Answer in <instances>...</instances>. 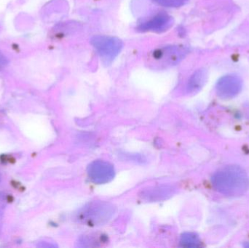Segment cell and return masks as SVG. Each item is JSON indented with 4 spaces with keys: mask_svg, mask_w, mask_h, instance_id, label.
<instances>
[{
    "mask_svg": "<svg viewBox=\"0 0 249 248\" xmlns=\"http://www.w3.org/2000/svg\"><path fill=\"white\" fill-rule=\"evenodd\" d=\"M205 82H206V74H205L204 71H197L192 76L191 78L189 80L187 90L190 93L198 91L203 87Z\"/></svg>",
    "mask_w": 249,
    "mask_h": 248,
    "instance_id": "9c48e42d",
    "label": "cell"
},
{
    "mask_svg": "<svg viewBox=\"0 0 249 248\" xmlns=\"http://www.w3.org/2000/svg\"><path fill=\"white\" fill-rule=\"evenodd\" d=\"M180 246L184 248H199L201 245L200 238L195 233H184L181 235L179 242Z\"/></svg>",
    "mask_w": 249,
    "mask_h": 248,
    "instance_id": "30bf717a",
    "label": "cell"
},
{
    "mask_svg": "<svg viewBox=\"0 0 249 248\" xmlns=\"http://www.w3.org/2000/svg\"><path fill=\"white\" fill-rule=\"evenodd\" d=\"M212 182L217 192L231 198L242 196L249 187L248 175L238 165H228L219 169L212 176Z\"/></svg>",
    "mask_w": 249,
    "mask_h": 248,
    "instance_id": "6da1fadb",
    "label": "cell"
},
{
    "mask_svg": "<svg viewBox=\"0 0 249 248\" xmlns=\"http://www.w3.org/2000/svg\"><path fill=\"white\" fill-rule=\"evenodd\" d=\"M174 20L172 17L167 13L162 12L158 13L147 20L142 22L138 26L140 32H163L172 26Z\"/></svg>",
    "mask_w": 249,
    "mask_h": 248,
    "instance_id": "8992f818",
    "label": "cell"
},
{
    "mask_svg": "<svg viewBox=\"0 0 249 248\" xmlns=\"http://www.w3.org/2000/svg\"><path fill=\"white\" fill-rule=\"evenodd\" d=\"M4 58H2V57L0 55V64H3L4 63Z\"/></svg>",
    "mask_w": 249,
    "mask_h": 248,
    "instance_id": "7c38bea8",
    "label": "cell"
},
{
    "mask_svg": "<svg viewBox=\"0 0 249 248\" xmlns=\"http://www.w3.org/2000/svg\"><path fill=\"white\" fill-rule=\"evenodd\" d=\"M186 50L177 45L162 47L154 50L148 58V65L155 69L170 68L178 64L184 58Z\"/></svg>",
    "mask_w": 249,
    "mask_h": 248,
    "instance_id": "3957f363",
    "label": "cell"
},
{
    "mask_svg": "<svg viewBox=\"0 0 249 248\" xmlns=\"http://www.w3.org/2000/svg\"><path fill=\"white\" fill-rule=\"evenodd\" d=\"M174 193V188L172 186H161L143 189L141 192L140 197L146 202H158L166 199Z\"/></svg>",
    "mask_w": 249,
    "mask_h": 248,
    "instance_id": "ba28073f",
    "label": "cell"
},
{
    "mask_svg": "<svg viewBox=\"0 0 249 248\" xmlns=\"http://www.w3.org/2000/svg\"><path fill=\"white\" fill-rule=\"evenodd\" d=\"M115 169L110 163L96 160L89 165L88 175L93 183L104 184L111 182L115 177Z\"/></svg>",
    "mask_w": 249,
    "mask_h": 248,
    "instance_id": "5b68a950",
    "label": "cell"
},
{
    "mask_svg": "<svg viewBox=\"0 0 249 248\" xmlns=\"http://www.w3.org/2000/svg\"><path fill=\"white\" fill-rule=\"evenodd\" d=\"M218 95L222 99H231L238 94L241 90V83L238 78L226 77L222 79L216 86Z\"/></svg>",
    "mask_w": 249,
    "mask_h": 248,
    "instance_id": "52a82bcc",
    "label": "cell"
},
{
    "mask_svg": "<svg viewBox=\"0 0 249 248\" xmlns=\"http://www.w3.org/2000/svg\"><path fill=\"white\" fill-rule=\"evenodd\" d=\"M90 43L102 59L107 62L113 61L121 52L124 43L116 36L98 35L91 38Z\"/></svg>",
    "mask_w": 249,
    "mask_h": 248,
    "instance_id": "277c9868",
    "label": "cell"
},
{
    "mask_svg": "<svg viewBox=\"0 0 249 248\" xmlns=\"http://www.w3.org/2000/svg\"><path fill=\"white\" fill-rule=\"evenodd\" d=\"M0 180H1V175H0Z\"/></svg>",
    "mask_w": 249,
    "mask_h": 248,
    "instance_id": "4fadbf2b",
    "label": "cell"
},
{
    "mask_svg": "<svg viewBox=\"0 0 249 248\" xmlns=\"http://www.w3.org/2000/svg\"><path fill=\"white\" fill-rule=\"evenodd\" d=\"M160 6L166 7H178L184 5L188 0H152Z\"/></svg>",
    "mask_w": 249,
    "mask_h": 248,
    "instance_id": "8fae6325",
    "label": "cell"
},
{
    "mask_svg": "<svg viewBox=\"0 0 249 248\" xmlns=\"http://www.w3.org/2000/svg\"><path fill=\"white\" fill-rule=\"evenodd\" d=\"M115 213L112 203L104 201L89 202L75 214V220L90 227L103 225L109 221Z\"/></svg>",
    "mask_w": 249,
    "mask_h": 248,
    "instance_id": "7a4b0ae2",
    "label": "cell"
}]
</instances>
